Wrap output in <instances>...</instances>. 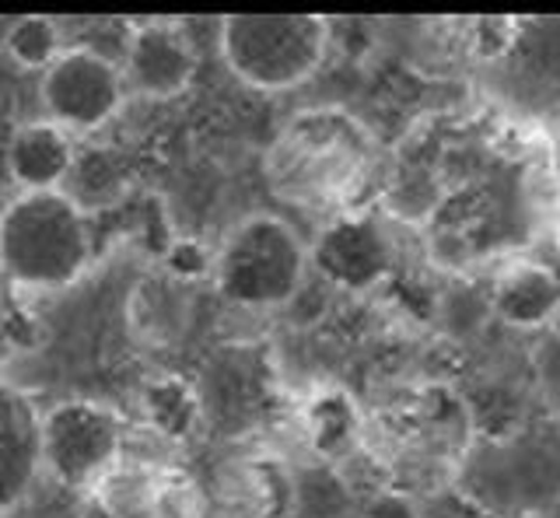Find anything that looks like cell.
I'll return each mask as SVG.
<instances>
[{"label":"cell","instance_id":"cell-17","mask_svg":"<svg viewBox=\"0 0 560 518\" xmlns=\"http://www.w3.org/2000/svg\"><path fill=\"white\" fill-rule=\"evenodd\" d=\"M168 278V273H165ZM175 291H179V281H158V284H144L137 287L133 295V316L140 313V326L137 330H144V337H158L165 340L172 337L175 330L183 326V308H175Z\"/></svg>","mask_w":560,"mask_h":518},{"label":"cell","instance_id":"cell-18","mask_svg":"<svg viewBox=\"0 0 560 518\" xmlns=\"http://www.w3.org/2000/svg\"><path fill=\"white\" fill-rule=\"evenodd\" d=\"M533 372H536L542 403L560 417V322H553L550 330L542 333L536 357H533Z\"/></svg>","mask_w":560,"mask_h":518},{"label":"cell","instance_id":"cell-5","mask_svg":"<svg viewBox=\"0 0 560 518\" xmlns=\"http://www.w3.org/2000/svg\"><path fill=\"white\" fill-rule=\"evenodd\" d=\"M43 473L67 491H95L119 470L122 417L95 400H63L39 421Z\"/></svg>","mask_w":560,"mask_h":518},{"label":"cell","instance_id":"cell-15","mask_svg":"<svg viewBox=\"0 0 560 518\" xmlns=\"http://www.w3.org/2000/svg\"><path fill=\"white\" fill-rule=\"evenodd\" d=\"M305 431L315 452L323 456H340L354 445L358 431H361V413L347 392L340 389H326L319 392L305 410Z\"/></svg>","mask_w":560,"mask_h":518},{"label":"cell","instance_id":"cell-4","mask_svg":"<svg viewBox=\"0 0 560 518\" xmlns=\"http://www.w3.org/2000/svg\"><path fill=\"white\" fill-rule=\"evenodd\" d=\"M224 67L256 92H291L323 67L329 22L319 14H228L218 25Z\"/></svg>","mask_w":560,"mask_h":518},{"label":"cell","instance_id":"cell-11","mask_svg":"<svg viewBox=\"0 0 560 518\" xmlns=\"http://www.w3.org/2000/svg\"><path fill=\"white\" fill-rule=\"evenodd\" d=\"M43 413L8 378H0V518H8L28 497L43 473L39 452Z\"/></svg>","mask_w":560,"mask_h":518},{"label":"cell","instance_id":"cell-20","mask_svg":"<svg viewBox=\"0 0 560 518\" xmlns=\"http://www.w3.org/2000/svg\"><path fill=\"white\" fill-rule=\"evenodd\" d=\"M364 518H424V508L407 491H378L368 497Z\"/></svg>","mask_w":560,"mask_h":518},{"label":"cell","instance_id":"cell-8","mask_svg":"<svg viewBox=\"0 0 560 518\" xmlns=\"http://www.w3.org/2000/svg\"><path fill=\"white\" fill-rule=\"evenodd\" d=\"M312 270L319 278L350 295L372 291L393 270V238L385 224L368 214H337L326 221L308 246Z\"/></svg>","mask_w":560,"mask_h":518},{"label":"cell","instance_id":"cell-2","mask_svg":"<svg viewBox=\"0 0 560 518\" xmlns=\"http://www.w3.org/2000/svg\"><path fill=\"white\" fill-rule=\"evenodd\" d=\"M95 256L92 221L67 189L18 193L0 211V273L25 291L78 284Z\"/></svg>","mask_w":560,"mask_h":518},{"label":"cell","instance_id":"cell-21","mask_svg":"<svg viewBox=\"0 0 560 518\" xmlns=\"http://www.w3.org/2000/svg\"><path fill=\"white\" fill-rule=\"evenodd\" d=\"M557 252H560V235H557Z\"/></svg>","mask_w":560,"mask_h":518},{"label":"cell","instance_id":"cell-6","mask_svg":"<svg viewBox=\"0 0 560 518\" xmlns=\"http://www.w3.org/2000/svg\"><path fill=\"white\" fill-rule=\"evenodd\" d=\"M127 98L122 67L92 46H67L39 78V102L49 123L67 133H95L113 123Z\"/></svg>","mask_w":560,"mask_h":518},{"label":"cell","instance_id":"cell-14","mask_svg":"<svg viewBox=\"0 0 560 518\" xmlns=\"http://www.w3.org/2000/svg\"><path fill=\"white\" fill-rule=\"evenodd\" d=\"M144 421L168 442H186L200 424V392L179 375L151 378L140 392Z\"/></svg>","mask_w":560,"mask_h":518},{"label":"cell","instance_id":"cell-16","mask_svg":"<svg viewBox=\"0 0 560 518\" xmlns=\"http://www.w3.org/2000/svg\"><path fill=\"white\" fill-rule=\"evenodd\" d=\"M63 49V28L49 14H25L4 32V54L22 71H49Z\"/></svg>","mask_w":560,"mask_h":518},{"label":"cell","instance_id":"cell-7","mask_svg":"<svg viewBox=\"0 0 560 518\" xmlns=\"http://www.w3.org/2000/svg\"><path fill=\"white\" fill-rule=\"evenodd\" d=\"M469 497L494 511H536L560 494V459L542 442H494L463 470Z\"/></svg>","mask_w":560,"mask_h":518},{"label":"cell","instance_id":"cell-19","mask_svg":"<svg viewBox=\"0 0 560 518\" xmlns=\"http://www.w3.org/2000/svg\"><path fill=\"white\" fill-rule=\"evenodd\" d=\"M165 273L179 284L214 278V252H207V246L192 238H175L165 249Z\"/></svg>","mask_w":560,"mask_h":518},{"label":"cell","instance_id":"cell-12","mask_svg":"<svg viewBox=\"0 0 560 518\" xmlns=\"http://www.w3.org/2000/svg\"><path fill=\"white\" fill-rule=\"evenodd\" d=\"M74 144L70 133L49 119L18 127L8 144V176L22 193H46V189H63L74 172Z\"/></svg>","mask_w":560,"mask_h":518},{"label":"cell","instance_id":"cell-13","mask_svg":"<svg viewBox=\"0 0 560 518\" xmlns=\"http://www.w3.org/2000/svg\"><path fill=\"white\" fill-rule=\"evenodd\" d=\"M490 308L512 330H550L560 316V273L542 263H518L498 278Z\"/></svg>","mask_w":560,"mask_h":518},{"label":"cell","instance_id":"cell-1","mask_svg":"<svg viewBox=\"0 0 560 518\" xmlns=\"http://www.w3.org/2000/svg\"><path fill=\"white\" fill-rule=\"evenodd\" d=\"M378 141L354 113L319 106L291 116L262 158L267 186L298 211L347 214L350 200L372 183Z\"/></svg>","mask_w":560,"mask_h":518},{"label":"cell","instance_id":"cell-10","mask_svg":"<svg viewBox=\"0 0 560 518\" xmlns=\"http://www.w3.org/2000/svg\"><path fill=\"white\" fill-rule=\"evenodd\" d=\"M84 518H200V497L172 470H116L92 491Z\"/></svg>","mask_w":560,"mask_h":518},{"label":"cell","instance_id":"cell-3","mask_svg":"<svg viewBox=\"0 0 560 518\" xmlns=\"http://www.w3.org/2000/svg\"><path fill=\"white\" fill-rule=\"evenodd\" d=\"M308 267V246L294 224L277 214H249L214 249V287L228 305L270 313L294 302Z\"/></svg>","mask_w":560,"mask_h":518},{"label":"cell","instance_id":"cell-9","mask_svg":"<svg viewBox=\"0 0 560 518\" xmlns=\"http://www.w3.org/2000/svg\"><path fill=\"white\" fill-rule=\"evenodd\" d=\"M197 46L189 43L186 28L162 19L133 25L122 49L127 89L154 102L183 95L197 78Z\"/></svg>","mask_w":560,"mask_h":518}]
</instances>
